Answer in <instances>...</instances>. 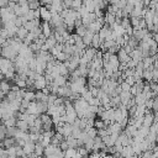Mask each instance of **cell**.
I'll return each mask as SVG.
<instances>
[{"label":"cell","mask_w":158,"mask_h":158,"mask_svg":"<svg viewBox=\"0 0 158 158\" xmlns=\"http://www.w3.org/2000/svg\"><path fill=\"white\" fill-rule=\"evenodd\" d=\"M47 86V81H46V78L44 75H41V74H37L36 73V77L33 79V89H37V90H42Z\"/></svg>","instance_id":"1"},{"label":"cell","mask_w":158,"mask_h":158,"mask_svg":"<svg viewBox=\"0 0 158 158\" xmlns=\"http://www.w3.org/2000/svg\"><path fill=\"white\" fill-rule=\"evenodd\" d=\"M41 28H42V35L46 38L53 35V27L49 25V22H46V21L41 22Z\"/></svg>","instance_id":"2"},{"label":"cell","mask_w":158,"mask_h":158,"mask_svg":"<svg viewBox=\"0 0 158 158\" xmlns=\"http://www.w3.org/2000/svg\"><path fill=\"white\" fill-rule=\"evenodd\" d=\"M51 17H52L51 11L46 6H41L40 7V19L43 20V21H46V22H49L51 21Z\"/></svg>","instance_id":"3"},{"label":"cell","mask_w":158,"mask_h":158,"mask_svg":"<svg viewBox=\"0 0 158 158\" xmlns=\"http://www.w3.org/2000/svg\"><path fill=\"white\" fill-rule=\"evenodd\" d=\"M35 146H36V143L32 142V141L25 142V144H23V147H22L25 154H26V156H30L31 153H33V152H35Z\"/></svg>","instance_id":"4"},{"label":"cell","mask_w":158,"mask_h":158,"mask_svg":"<svg viewBox=\"0 0 158 158\" xmlns=\"http://www.w3.org/2000/svg\"><path fill=\"white\" fill-rule=\"evenodd\" d=\"M1 146H2L5 149H7V148H10V147H12V146H16V139H15V137H5V138L2 139V142H1Z\"/></svg>","instance_id":"5"},{"label":"cell","mask_w":158,"mask_h":158,"mask_svg":"<svg viewBox=\"0 0 158 158\" xmlns=\"http://www.w3.org/2000/svg\"><path fill=\"white\" fill-rule=\"evenodd\" d=\"M93 36H94V33H93V32H90V31L88 30V31H86V33L81 37V41H83V43L85 44V47H90V46H91Z\"/></svg>","instance_id":"6"},{"label":"cell","mask_w":158,"mask_h":158,"mask_svg":"<svg viewBox=\"0 0 158 158\" xmlns=\"http://www.w3.org/2000/svg\"><path fill=\"white\" fill-rule=\"evenodd\" d=\"M52 83H53L54 85H57L58 88H59V86H64V85H67V77H63V75H59V77H57V78H54Z\"/></svg>","instance_id":"7"},{"label":"cell","mask_w":158,"mask_h":158,"mask_svg":"<svg viewBox=\"0 0 158 158\" xmlns=\"http://www.w3.org/2000/svg\"><path fill=\"white\" fill-rule=\"evenodd\" d=\"M123 158H128L131 156H133V149H132V146H125L122 147V151L120 153Z\"/></svg>","instance_id":"8"},{"label":"cell","mask_w":158,"mask_h":158,"mask_svg":"<svg viewBox=\"0 0 158 158\" xmlns=\"http://www.w3.org/2000/svg\"><path fill=\"white\" fill-rule=\"evenodd\" d=\"M16 127H17L20 131H22V132H27L28 128H30V125H28L26 121H23V120H17Z\"/></svg>","instance_id":"9"},{"label":"cell","mask_w":158,"mask_h":158,"mask_svg":"<svg viewBox=\"0 0 158 158\" xmlns=\"http://www.w3.org/2000/svg\"><path fill=\"white\" fill-rule=\"evenodd\" d=\"M0 90L6 95L10 90H11V85L7 80H0Z\"/></svg>","instance_id":"10"},{"label":"cell","mask_w":158,"mask_h":158,"mask_svg":"<svg viewBox=\"0 0 158 158\" xmlns=\"http://www.w3.org/2000/svg\"><path fill=\"white\" fill-rule=\"evenodd\" d=\"M64 139L67 141L69 148H78V139L77 138H73L72 136H68V137H64Z\"/></svg>","instance_id":"11"},{"label":"cell","mask_w":158,"mask_h":158,"mask_svg":"<svg viewBox=\"0 0 158 158\" xmlns=\"http://www.w3.org/2000/svg\"><path fill=\"white\" fill-rule=\"evenodd\" d=\"M94 127L96 128V130H102V128H107V126H106V123H105V121H102L100 117H98V118H95L94 120Z\"/></svg>","instance_id":"12"},{"label":"cell","mask_w":158,"mask_h":158,"mask_svg":"<svg viewBox=\"0 0 158 158\" xmlns=\"http://www.w3.org/2000/svg\"><path fill=\"white\" fill-rule=\"evenodd\" d=\"M149 133V128L148 127H144V126H141L138 130H137V136L141 137L142 139L147 137V135Z\"/></svg>","instance_id":"13"},{"label":"cell","mask_w":158,"mask_h":158,"mask_svg":"<svg viewBox=\"0 0 158 158\" xmlns=\"http://www.w3.org/2000/svg\"><path fill=\"white\" fill-rule=\"evenodd\" d=\"M72 131H73V126L70 125V123H64L63 125V136L64 137H68V136H70L72 135Z\"/></svg>","instance_id":"14"},{"label":"cell","mask_w":158,"mask_h":158,"mask_svg":"<svg viewBox=\"0 0 158 158\" xmlns=\"http://www.w3.org/2000/svg\"><path fill=\"white\" fill-rule=\"evenodd\" d=\"M86 31H88V28L84 25H80V26L75 27V35H78L79 37H83L86 33Z\"/></svg>","instance_id":"15"},{"label":"cell","mask_w":158,"mask_h":158,"mask_svg":"<svg viewBox=\"0 0 158 158\" xmlns=\"http://www.w3.org/2000/svg\"><path fill=\"white\" fill-rule=\"evenodd\" d=\"M84 131L86 132V135H88L90 138H95V137L98 136V130H96L95 127H88V128H85Z\"/></svg>","instance_id":"16"},{"label":"cell","mask_w":158,"mask_h":158,"mask_svg":"<svg viewBox=\"0 0 158 158\" xmlns=\"http://www.w3.org/2000/svg\"><path fill=\"white\" fill-rule=\"evenodd\" d=\"M43 151H44V147L42 146V144H40V143H36V146H35V154L37 156V157H40V156H43Z\"/></svg>","instance_id":"17"},{"label":"cell","mask_w":158,"mask_h":158,"mask_svg":"<svg viewBox=\"0 0 158 158\" xmlns=\"http://www.w3.org/2000/svg\"><path fill=\"white\" fill-rule=\"evenodd\" d=\"M64 157L65 158H75V154H77V148H68L65 152H64Z\"/></svg>","instance_id":"18"},{"label":"cell","mask_w":158,"mask_h":158,"mask_svg":"<svg viewBox=\"0 0 158 158\" xmlns=\"http://www.w3.org/2000/svg\"><path fill=\"white\" fill-rule=\"evenodd\" d=\"M77 151H78V153H79V154H80L83 158H88V157H89V154H90V153L86 151V148H85L84 146L78 147V148H77Z\"/></svg>","instance_id":"19"},{"label":"cell","mask_w":158,"mask_h":158,"mask_svg":"<svg viewBox=\"0 0 158 158\" xmlns=\"http://www.w3.org/2000/svg\"><path fill=\"white\" fill-rule=\"evenodd\" d=\"M120 88H121L122 91H130L131 85H128L126 81H122V83H120Z\"/></svg>","instance_id":"20"},{"label":"cell","mask_w":158,"mask_h":158,"mask_svg":"<svg viewBox=\"0 0 158 158\" xmlns=\"http://www.w3.org/2000/svg\"><path fill=\"white\" fill-rule=\"evenodd\" d=\"M54 133H56V132H54L53 130H51V131H43V132H42V136H43L44 138H52Z\"/></svg>","instance_id":"21"},{"label":"cell","mask_w":158,"mask_h":158,"mask_svg":"<svg viewBox=\"0 0 158 158\" xmlns=\"http://www.w3.org/2000/svg\"><path fill=\"white\" fill-rule=\"evenodd\" d=\"M58 147H59L62 151H64V152H65V151L69 148V146H68V143H67V141H65V139H63V141H62V142L58 144Z\"/></svg>","instance_id":"22"},{"label":"cell","mask_w":158,"mask_h":158,"mask_svg":"<svg viewBox=\"0 0 158 158\" xmlns=\"http://www.w3.org/2000/svg\"><path fill=\"white\" fill-rule=\"evenodd\" d=\"M23 156H26V154H25L22 147H19V146H17V147H16V157L20 158V157H23Z\"/></svg>","instance_id":"23"},{"label":"cell","mask_w":158,"mask_h":158,"mask_svg":"<svg viewBox=\"0 0 158 158\" xmlns=\"http://www.w3.org/2000/svg\"><path fill=\"white\" fill-rule=\"evenodd\" d=\"M158 110V95L153 99V106H152V111H157Z\"/></svg>","instance_id":"24"},{"label":"cell","mask_w":158,"mask_h":158,"mask_svg":"<svg viewBox=\"0 0 158 158\" xmlns=\"http://www.w3.org/2000/svg\"><path fill=\"white\" fill-rule=\"evenodd\" d=\"M0 158H7V152L2 147H0Z\"/></svg>","instance_id":"25"},{"label":"cell","mask_w":158,"mask_h":158,"mask_svg":"<svg viewBox=\"0 0 158 158\" xmlns=\"http://www.w3.org/2000/svg\"><path fill=\"white\" fill-rule=\"evenodd\" d=\"M7 158H17V157H15V156H7Z\"/></svg>","instance_id":"26"},{"label":"cell","mask_w":158,"mask_h":158,"mask_svg":"<svg viewBox=\"0 0 158 158\" xmlns=\"http://www.w3.org/2000/svg\"><path fill=\"white\" fill-rule=\"evenodd\" d=\"M128 158H138V157H137V156H135V154H133V156H131V157H128Z\"/></svg>","instance_id":"27"},{"label":"cell","mask_w":158,"mask_h":158,"mask_svg":"<svg viewBox=\"0 0 158 158\" xmlns=\"http://www.w3.org/2000/svg\"><path fill=\"white\" fill-rule=\"evenodd\" d=\"M157 54H158V47H157Z\"/></svg>","instance_id":"28"},{"label":"cell","mask_w":158,"mask_h":158,"mask_svg":"<svg viewBox=\"0 0 158 158\" xmlns=\"http://www.w3.org/2000/svg\"><path fill=\"white\" fill-rule=\"evenodd\" d=\"M157 143H158V141H157Z\"/></svg>","instance_id":"29"},{"label":"cell","mask_w":158,"mask_h":158,"mask_svg":"<svg viewBox=\"0 0 158 158\" xmlns=\"http://www.w3.org/2000/svg\"><path fill=\"white\" fill-rule=\"evenodd\" d=\"M44 158H46V157H44Z\"/></svg>","instance_id":"30"}]
</instances>
